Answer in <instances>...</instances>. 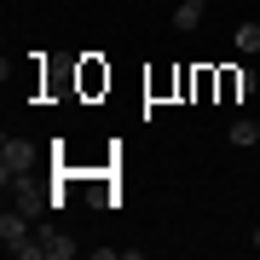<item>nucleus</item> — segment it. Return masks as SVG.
<instances>
[{
	"mask_svg": "<svg viewBox=\"0 0 260 260\" xmlns=\"http://www.w3.org/2000/svg\"><path fill=\"white\" fill-rule=\"evenodd\" d=\"M249 243H254V249H260V225H254V237H249Z\"/></svg>",
	"mask_w": 260,
	"mask_h": 260,
	"instance_id": "9d476101",
	"label": "nucleus"
},
{
	"mask_svg": "<svg viewBox=\"0 0 260 260\" xmlns=\"http://www.w3.org/2000/svg\"><path fill=\"white\" fill-rule=\"evenodd\" d=\"M225 87H232V93H243V99H249V93H254V70H237V75H225Z\"/></svg>",
	"mask_w": 260,
	"mask_h": 260,
	"instance_id": "6e6552de",
	"label": "nucleus"
},
{
	"mask_svg": "<svg viewBox=\"0 0 260 260\" xmlns=\"http://www.w3.org/2000/svg\"><path fill=\"white\" fill-rule=\"evenodd\" d=\"M35 237H41V249H47V260H70L75 249H81V243H75L70 232H58V225H41Z\"/></svg>",
	"mask_w": 260,
	"mask_h": 260,
	"instance_id": "7ed1b4c3",
	"label": "nucleus"
},
{
	"mask_svg": "<svg viewBox=\"0 0 260 260\" xmlns=\"http://www.w3.org/2000/svg\"><path fill=\"white\" fill-rule=\"evenodd\" d=\"M12 254H18V260H47V249H41V237H35V243H18Z\"/></svg>",
	"mask_w": 260,
	"mask_h": 260,
	"instance_id": "1a4fd4ad",
	"label": "nucleus"
},
{
	"mask_svg": "<svg viewBox=\"0 0 260 260\" xmlns=\"http://www.w3.org/2000/svg\"><path fill=\"white\" fill-rule=\"evenodd\" d=\"M232 47H237V52H260V23L243 18V23L232 29Z\"/></svg>",
	"mask_w": 260,
	"mask_h": 260,
	"instance_id": "39448f33",
	"label": "nucleus"
},
{
	"mask_svg": "<svg viewBox=\"0 0 260 260\" xmlns=\"http://www.w3.org/2000/svg\"><path fill=\"white\" fill-rule=\"evenodd\" d=\"M52 203H58V197H41V191H35V185H18V208H23V214H29V220H41V214H47V208H52Z\"/></svg>",
	"mask_w": 260,
	"mask_h": 260,
	"instance_id": "20e7f679",
	"label": "nucleus"
},
{
	"mask_svg": "<svg viewBox=\"0 0 260 260\" xmlns=\"http://www.w3.org/2000/svg\"><path fill=\"white\" fill-rule=\"evenodd\" d=\"M29 168H35V145H29V139H12V133H6V145H0V179L12 185V179H23Z\"/></svg>",
	"mask_w": 260,
	"mask_h": 260,
	"instance_id": "f257e3e1",
	"label": "nucleus"
},
{
	"mask_svg": "<svg viewBox=\"0 0 260 260\" xmlns=\"http://www.w3.org/2000/svg\"><path fill=\"white\" fill-rule=\"evenodd\" d=\"M203 23V6H185V0H179V12H174V29H197Z\"/></svg>",
	"mask_w": 260,
	"mask_h": 260,
	"instance_id": "0eeeda50",
	"label": "nucleus"
},
{
	"mask_svg": "<svg viewBox=\"0 0 260 260\" xmlns=\"http://www.w3.org/2000/svg\"><path fill=\"white\" fill-rule=\"evenodd\" d=\"M185 6H208V0H185Z\"/></svg>",
	"mask_w": 260,
	"mask_h": 260,
	"instance_id": "9b49d317",
	"label": "nucleus"
},
{
	"mask_svg": "<svg viewBox=\"0 0 260 260\" xmlns=\"http://www.w3.org/2000/svg\"><path fill=\"white\" fill-rule=\"evenodd\" d=\"M0 243H6V254L18 249V243H29V214L23 208H6V214H0Z\"/></svg>",
	"mask_w": 260,
	"mask_h": 260,
	"instance_id": "f03ea898",
	"label": "nucleus"
},
{
	"mask_svg": "<svg viewBox=\"0 0 260 260\" xmlns=\"http://www.w3.org/2000/svg\"><path fill=\"white\" fill-rule=\"evenodd\" d=\"M225 139H232L237 150H249V145L260 139V121H232V133H225Z\"/></svg>",
	"mask_w": 260,
	"mask_h": 260,
	"instance_id": "423d86ee",
	"label": "nucleus"
},
{
	"mask_svg": "<svg viewBox=\"0 0 260 260\" xmlns=\"http://www.w3.org/2000/svg\"><path fill=\"white\" fill-rule=\"evenodd\" d=\"M254 121H260V116H254Z\"/></svg>",
	"mask_w": 260,
	"mask_h": 260,
	"instance_id": "f8f14e48",
	"label": "nucleus"
}]
</instances>
